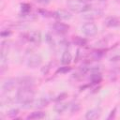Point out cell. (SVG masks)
Wrapping results in <instances>:
<instances>
[{"mask_svg":"<svg viewBox=\"0 0 120 120\" xmlns=\"http://www.w3.org/2000/svg\"><path fill=\"white\" fill-rule=\"evenodd\" d=\"M71 62V54L68 51H65L61 57V63L63 65H68Z\"/></svg>","mask_w":120,"mask_h":120,"instance_id":"5bb4252c","label":"cell"},{"mask_svg":"<svg viewBox=\"0 0 120 120\" xmlns=\"http://www.w3.org/2000/svg\"><path fill=\"white\" fill-rule=\"evenodd\" d=\"M105 25L108 27H118L120 26V19L117 17H108L105 20Z\"/></svg>","mask_w":120,"mask_h":120,"instance_id":"8fae6325","label":"cell"},{"mask_svg":"<svg viewBox=\"0 0 120 120\" xmlns=\"http://www.w3.org/2000/svg\"><path fill=\"white\" fill-rule=\"evenodd\" d=\"M73 42L78 46H84L86 44V39H84L81 37H74L73 38Z\"/></svg>","mask_w":120,"mask_h":120,"instance_id":"2e32d148","label":"cell"},{"mask_svg":"<svg viewBox=\"0 0 120 120\" xmlns=\"http://www.w3.org/2000/svg\"><path fill=\"white\" fill-rule=\"evenodd\" d=\"M53 16L55 18H57L58 20H69L71 18V13L66 9H57L54 13H53Z\"/></svg>","mask_w":120,"mask_h":120,"instance_id":"8992f818","label":"cell"},{"mask_svg":"<svg viewBox=\"0 0 120 120\" xmlns=\"http://www.w3.org/2000/svg\"><path fill=\"white\" fill-rule=\"evenodd\" d=\"M44 117H45V112H33L27 116V119L37 120V119H42Z\"/></svg>","mask_w":120,"mask_h":120,"instance_id":"4fadbf2b","label":"cell"},{"mask_svg":"<svg viewBox=\"0 0 120 120\" xmlns=\"http://www.w3.org/2000/svg\"><path fill=\"white\" fill-rule=\"evenodd\" d=\"M28 38L30 41L34 42V43H39L41 40V35L40 32L38 31H32L29 33L28 35Z\"/></svg>","mask_w":120,"mask_h":120,"instance_id":"7c38bea8","label":"cell"},{"mask_svg":"<svg viewBox=\"0 0 120 120\" xmlns=\"http://www.w3.org/2000/svg\"><path fill=\"white\" fill-rule=\"evenodd\" d=\"M17 81H18V84H20L21 86H32L35 82V79L30 76H23L18 78Z\"/></svg>","mask_w":120,"mask_h":120,"instance_id":"30bf717a","label":"cell"},{"mask_svg":"<svg viewBox=\"0 0 120 120\" xmlns=\"http://www.w3.org/2000/svg\"><path fill=\"white\" fill-rule=\"evenodd\" d=\"M67 108H68V104H66V103H57L55 106H54V110H55V112H57L58 113H62L63 112H65L66 110H67Z\"/></svg>","mask_w":120,"mask_h":120,"instance_id":"9a60e30c","label":"cell"},{"mask_svg":"<svg viewBox=\"0 0 120 120\" xmlns=\"http://www.w3.org/2000/svg\"><path fill=\"white\" fill-rule=\"evenodd\" d=\"M11 33H10V31H7V32H4V31H2L1 32V36L4 38V37H8V36H9Z\"/></svg>","mask_w":120,"mask_h":120,"instance_id":"cb8c5ba5","label":"cell"},{"mask_svg":"<svg viewBox=\"0 0 120 120\" xmlns=\"http://www.w3.org/2000/svg\"><path fill=\"white\" fill-rule=\"evenodd\" d=\"M70 70V68H68V67H62V68H60L58 70H57V73H66V72H68V71H69Z\"/></svg>","mask_w":120,"mask_h":120,"instance_id":"44dd1931","label":"cell"},{"mask_svg":"<svg viewBox=\"0 0 120 120\" xmlns=\"http://www.w3.org/2000/svg\"><path fill=\"white\" fill-rule=\"evenodd\" d=\"M82 17L84 18V19H87V20H93V19H96V18H98V17H99L101 14H102V12L101 11H99V10H98V9H89V10H87V11H85V12H82Z\"/></svg>","mask_w":120,"mask_h":120,"instance_id":"ba28073f","label":"cell"},{"mask_svg":"<svg viewBox=\"0 0 120 120\" xmlns=\"http://www.w3.org/2000/svg\"><path fill=\"white\" fill-rule=\"evenodd\" d=\"M42 63V57L39 54H33L32 56L29 57L27 61V66L30 68H36L39 67Z\"/></svg>","mask_w":120,"mask_h":120,"instance_id":"277c9868","label":"cell"},{"mask_svg":"<svg viewBox=\"0 0 120 120\" xmlns=\"http://www.w3.org/2000/svg\"><path fill=\"white\" fill-rule=\"evenodd\" d=\"M36 104H37L36 106H37L38 108H42V107H44V106H47L48 100H47L46 98H40V99H38V101H37Z\"/></svg>","mask_w":120,"mask_h":120,"instance_id":"ac0fdd59","label":"cell"},{"mask_svg":"<svg viewBox=\"0 0 120 120\" xmlns=\"http://www.w3.org/2000/svg\"><path fill=\"white\" fill-rule=\"evenodd\" d=\"M64 97H67V94H66V93H63V94L59 95V96H58V98H57V99H58V100H59V99H64V98H65Z\"/></svg>","mask_w":120,"mask_h":120,"instance_id":"484cf974","label":"cell"},{"mask_svg":"<svg viewBox=\"0 0 120 120\" xmlns=\"http://www.w3.org/2000/svg\"><path fill=\"white\" fill-rule=\"evenodd\" d=\"M82 2H83V3H87V2H90V1H92V0H81Z\"/></svg>","mask_w":120,"mask_h":120,"instance_id":"4316f807","label":"cell"},{"mask_svg":"<svg viewBox=\"0 0 120 120\" xmlns=\"http://www.w3.org/2000/svg\"><path fill=\"white\" fill-rule=\"evenodd\" d=\"M96 1H98V2H105V1H107V0H96Z\"/></svg>","mask_w":120,"mask_h":120,"instance_id":"83f0119b","label":"cell"},{"mask_svg":"<svg viewBox=\"0 0 120 120\" xmlns=\"http://www.w3.org/2000/svg\"><path fill=\"white\" fill-rule=\"evenodd\" d=\"M30 9H31L30 5H28V4H22V11L23 13H28L30 11Z\"/></svg>","mask_w":120,"mask_h":120,"instance_id":"ffe728a7","label":"cell"},{"mask_svg":"<svg viewBox=\"0 0 120 120\" xmlns=\"http://www.w3.org/2000/svg\"><path fill=\"white\" fill-rule=\"evenodd\" d=\"M101 114V110L99 108H96V109H91L89 111L86 112L85 113V118L87 120H95L99 118Z\"/></svg>","mask_w":120,"mask_h":120,"instance_id":"52a82bcc","label":"cell"},{"mask_svg":"<svg viewBox=\"0 0 120 120\" xmlns=\"http://www.w3.org/2000/svg\"><path fill=\"white\" fill-rule=\"evenodd\" d=\"M18 84V81L17 79H14V78H9L8 80H6L3 83V90L6 91V92H8V91H11L15 88V86Z\"/></svg>","mask_w":120,"mask_h":120,"instance_id":"5b68a950","label":"cell"},{"mask_svg":"<svg viewBox=\"0 0 120 120\" xmlns=\"http://www.w3.org/2000/svg\"><path fill=\"white\" fill-rule=\"evenodd\" d=\"M116 2H117V3H120V0H116Z\"/></svg>","mask_w":120,"mask_h":120,"instance_id":"f1b7e54d","label":"cell"},{"mask_svg":"<svg viewBox=\"0 0 120 120\" xmlns=\"http://www.w3.org/2000/svg\"><path fill=\"white\" fill-rule=\"evenodd\" d=\"M80 104H78V103H76V104H74V105H72V108H71V112L72 113H74V112H77L79 110H80Z\"/></svg>","mask_w":120,"mask_h":120,"instance_id":"7402d4cb","label":"cell"},{"mask_svg":"<svg viewBox=\"0 0 120 120\" xmlns=\"http://www.w3.org/2000/svg\"><path fill=\"white\" fill-rule=\"evenodd\" d=\"M18 114H19V110H18V109H12V110H10V111L7 113V115H8V117H10V118H14V117H16Z\"/></svg>","mask_w":120,"mask_h":120,"instance_id":"d6986e66","label":"cell"},{"mask_svg":"<svg viewBox=\"0 0 120 120\" xmlns=\"http://www.w3.org/2000/svg\"><path fill=\"white\" fill-rule=\"evenodd\" d=\"M82 32L87 37H93L98 33V26L94 22H86L82 26Z\"/></svg>","mask_w":120,"mask_h":120,"instance_id":"3957f363","label":"cell"},{"mask_svg":"<svg viewBox=\"0 0 120 120\" xmlns=\"http://www.w3.org/2000/svg\"><path fill=\"white\" fill-rule=\"evenodd\" d=\"M52 28H53V30H54L56 33H58V34H66V33L68 31L69 26H68V24H66V23H63V22H55V23L52 25Z\"/></svg>","mask_w":120,"mask_h":120,"instance_id":"9c48e42d","label":"cell"},{"mask_svg":"<svg viewBox=\"0 0 120 120\" xmlns=\"http://www.w3.org/2000/svg\"><path fill=\"white\" fill-rule=\"evenodd\" d=\"M115 112H116V108H114V109L111 112L110 115L108 116V119H112V118H113V117H114V114H115Z\"/></svg>","mask_w":120,"mask_h":120,"instance_id":"603a6c76","label":"cell"},{"mask_svg":"<svg viewBox=\"0 0 120 120\" xmlns=\"http://www.w3.org/2000/svg\"><path fill=\"white\" fill-rule=\"evenodd\" d=\"M34 97H35V91L33 90L32 86H22L16 94L17 101L22 105L31 104L34 99Z\"/></svg>","mask_w":120,"mask_h":120,"instance_id":"6da1fadb","label":"cell"},{"mask_svg":"<svg viewBox=\"0 0 120 120\" xmlns=\"http://www.w3.org/2000/svg\"><path fill=\"white\" fill-rule=\"evenodd\" d=\"M90 79H91V82H92L93 83H98V82L101 81L102 77H101L100 73H95V74H92V75H91Z\"/></svg>","mask_w":120,"mask_h":120,"instance_id":"e0dca14e","label":"cell"},{"mask_svg":"<svg viewBox=\"0 0 120 120\" xmlns=\"http://www.w3.org/2000/svg\"><path fill=\"white\" fill-rule=\"evenodd\" d=\"M38 2L40 4H43V5H47L51 2V0H38Z\"/></svg>","mask_w":120,"mask_h":120,"instance_id":"d4e9b609","label":"cell"},{"mask_svg":"<svg viewBox=\"0 0 120 120\" xmlns=\"http://www.w3.org/2000/svg\"><path fill=\"white\" fill-rule=\"evenodd\" d=\"M67 7L68 9H70L73 12L81 13L85 12L89 9H91V6L87 3H83L81 0H68L67 1Z\"/></svg>","mask_w":120,"mask_h":120,"instance_id":"7a4b0ae2","label":"cell"}]
</instances>
